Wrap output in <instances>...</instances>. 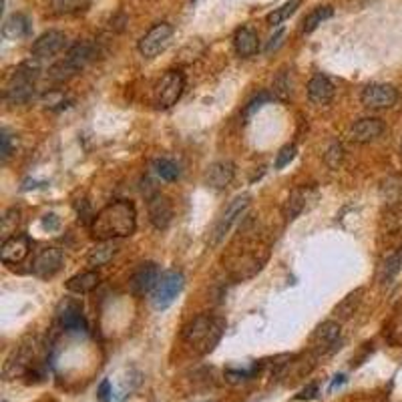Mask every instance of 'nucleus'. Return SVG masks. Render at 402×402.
Returning a JSON list of instances; mask_svg holds the SVG:
<instances>
[{
  "label": "nucleus",
  "mask_w": 402,
  "mask_h": 402,
  "mask_svg": "<svg viewBox=\"0 0 402 402\" xmlns=\"http://www.w3.org/2000/svg\"><path fill=\"white\" fill-rule=\"evenodd\" d=\"M334 97V85L326 75L322 73H316L310 83H308V99L314 103V105H328Z\"/></svg>",
  "instance_id": "19"
},
{
  "label": "nucleus",
  "mask_w": 402,
  "mask_h": 402,
  "mask_svg": "<svg viewBox=\"0 0 402 402\" xmlns=\"http://www.w3.org/2000/svg\"><path fill=\"white\" fill-rule=\"evenodd\" d=\"M223 330H226L223 318L201 314L184 328V340L187 346L196 348L199 354H209L219 344Z\"/></svg>",
  "instance_id": "2"
},
{
  "label": "nucleus",
  "mask_w": 402,
  "mask_h": 402,
  "mask_svg": "<svg viewBox=\"0 0 402 402\" xmlns=\"http://www.w3.org/2000/svg\"><path fill=\"white\" fill-rule=\"evenodd\" d=\"M12 151H14L12 135L6 129H2V133H0V159H2V164L9 161V157L12 155Z\"/></svg>",
  "instance_id": "34"
},
{
  "label": "nucleus",
  "mask_w": 402,
  "mask_h": 402,
  "mask_svg": "<svg viewBox=\"0 0 402 402\" xmlns=\"http://www.w3.org/2000/svg\"><path fill=\"white\" fill-rule=\"evenodd\" d=\"M153 171L157 174V177H161L164 181H175L179 177V167L171 159H157L153 164Z\"/></svg>",
  "instance_id": "32"
},
{
  "label": "nucleus",
  "mask_w": 402,
  "mask_h": 402,
  "mask_svg": "<svg viewBox=\"0 0 402 402\" xmlns=\"http://www.w3.org/2000/svg\"><path fill=\"white\" fill-rule=\"evenodd\" d=\"M149 221L153 223L155 229H167L171 226V219H174V206L169 201V197H165L164 194H153L149 197Z\"/></svg>",
  "instance_id": "16"
},
{
  "label": "nucleus",
  "mask_w": 402,
  "mask_h": 402,
  "mask_svg": "<svg viewBox=\"0 0 402 402\" xmlns=\"http://www.w3.org/2000/svg\"><path fill=\"white\" fill-rule=\"evenodd\" d=\"M41 69L36 63H22L9 76L6 89H4V101L9 105H24L34 97L36 93V81H39Z\"/></svg>",
  "instance_id": "3"
},
{
  "label": "nucleus",
  "mask_w": 402,
  "mask_h": 402,
  "mask_svg": "<svg viewBox=\"0 0 402 402\" xmlns=\"http://www.w3.org/2000/svg\"><path fill=\"white\" fill-rule=\"evenodd\" d=\"M137 228V211L127 199L113 201L99 211L91 223V236L99 241L129 238Z\"/></svg>",
  "instance_id": "1"
},
{
  "label": "nucleus",
  "mask_w": 402,
  "mask_h": 402,
  "mask_svg": "<svg viewBox=\"0 0 402 402\" xmlns=\"http://www.w3.org/2000/svg\"><path fill=\"white\" fill-rule=\"evenodd\" d=\"M344 382H346V376H344V374H338L336 378H334V382L330 384V391H334L336 386H340V384H344Z\"/></svg>",
  "instance_id": "41"
},
{
  "label": "nucleus",
  "mask_w": 402,
  "mask_h": 402,
  "mask_svg": "<svg viewBox=\"0 0 402 402\" xmlns=\"http://www.w3.org/2000/svg\"><path fill=\"white\" fill-rule=\"evenodd\" d=\"M61 326L65 328L66 332H75V334H85L89 330L87 318L83 316V310L76 304H66L65 310L59 314Z\"/></svg>",
  "instance_id": "21"
},
{
  "label": "nucleus",
  "mask_w": 402,
  "mask_h": 402,
  "mask_svg": "<svg viewBox=\"0 0 402 402\" xmlns=\"http://www.w3.org/2000/svg\"><path fill=\"white\" fill-rule=\"evenodd\" d=\"M334 14V9L330 6V4H324V6H316L314 11L310 12L308 16L304 19L302 22V33L304 34H310L314 33L316 29L322 24V22H326L330 16Z\"/></svg>",
  "instance_id": "27"
},
{
  "label": "nucleus",
  "mask_w": 402,
  "mask_h": 402,
  "mask_svg": "<svg viewBox=\"0 0 402 402\" xmlns=\"http://www.w3.org/2000/svg\"><path fill=\"white\" fill-rule=\"evenodd\" d=\"M233 46H236V53L243 59L253 56L260 51V39L258 33L251 29V26H241L236 36H233Z\"/></svg>",
  "instance_id": "20"
},
{
  "label": "nucleus",
  "mask_w": 402,
  "mask_h": 402,
  "mask_svg": "<svg viewBox=\"0 0 402 402\" xmlns=\"http://www.w3.org/2000/svg\"><path fill=\"white\" fill-rule=\"evenodd\" d=\"M308 194H310L308 187H296L292 194L288 196L286 203H283V218H286V221H293L304 211L306 203H308Z\"/></svg>",
  "instance_id": "24"
},
{
  "label": "nucleus",
  "mask_w": 402,
  "mask_h": 402,
  "mask_svg": "<svg viewBox=\"0 0 402 402\" xmlns=\"http://www.w3.org/2000/svg\"><path fill=\"white\" fill-rule=\"evenodd\" d=\"M36 346L34 344H21L11 354V358L4 364V376L6 378H16L26 372H31L34 366V358H36Z\"/></svg>",
  "instance_id": "12"
},
{
  "label": "nucleus",
  "mask_w": 402,
  "mask_h": 402,
  "mask_svg": "<svg viewBox=\"0 0 402 402\" xmlns=\"http://www.w3.org/2000/svg\"><path fill=\"white\" fill-rule=\"evenodd\" d=\"M63 251L59 248H43L34 256L33 260V273L41 280H49L55 273L61 272L63 268Z\"/></svg>",
  "instance_id": "11"
},
{
  "label": "nucleus",
  "mask_w": 402,
  "mask_h": 402,
  "mask_svg": "<svg viewBox=\"0 0 402 402\" xmlns=\"http://www.w3.org/2000/svg\"><path fill=\"white\" fill-rule=\"evenodd\" d=\"M91 0H51V6L56 14H76L85 11Z\"/></svg>",
  "instance_id": "31"
},
{
  "label": "nucleus",
  "mask_w": 402,
  "mask_h": 402,
  "mask_svg": "<svg viewBox=\"0 0 402 402\" xmlns=\"http://www.w3.org/2000/svg\"><path fill=\"white\" fill-rule=\"evenodd\" d=\"M310 346L316 356H328L332 352H336L340 348V324L334 320H328L324 324L316 328L312 334Z\"/></svg>",
  "instance_id": "9"
},
{
  "label": "nucleus",
  "mask_w": 402,
  "mask_h": 402,
  "mask_svg": "<svg viewBox=\"0 0 402 402\" xmlns=\"http://www.w3.org/2000/svg\"><path fill=\"white\" fill-rule=\"evenodd\" d=\"M298 6H300V0H286L282 6L273 9V12L268 14V24H272V26H280L282 22L288 21L293 12L298 11Z\"/></svg>",
  "instance_id": "30"
},
{
  "label": "nucleus",
  "mask_w": 402,
  "mask_h": 402,
  "mask_svg": "<svg viewBox=\"0 0 402 402\" xmlns=\"http://www.w3.org/2000/svg\"><path fill=\"white\" fill-rule=\"evenodd\" d=\"M171 36H174V26L169 22H157V24H153L147 33L143 34L137 49H139L141 56L153 59V56L159 55L161 51H165V46L169 44Z\"/></svg>",
  "instance_id": "7"
},
{
  "label": "nucleus",
  "mask_w": 402,
  "mask_h": 402,
  "mask_svg": "<svg viewBox=\"0 0 402 402\" xmlns=\"http://www.w3.org/2000/svg\"><path fill=\"white\" fill-rule=\"evenodd\" d=\"M250 201H251V197L248 196V194H241V196L233 197V199L229 201L228 207L223 209V213L219 216L216 228H213V238H211V243H213V246L219 243L221 239L228 236L231 226H233V223H236V221L243 216V211L248 209Z\"/></svg>",
  "instance_id": "8"
},
{
  "label": "nucleus",
  "mask_w": 402,
  "mask_h": 402,
  "mask_svg": "<svg viewBox=\"0 0 402 402\" xmlns=\"http://www.w3.org/2000/svg\"><path fill=\"white\" fill-rule=\"evenodd\" d=\"M2 34L6 39H12V41H21V39H26L31 34V19L26 14H12L4 21V26H2Z\"/></svg>",
  "instance_id": "23"
},
{
  "label": "nucleus",
  "mask_w": 402,
  "mask_h": 402,
  "mask_svg": "<svg viewBox=\"0 0 402 402\" xmlns=\"http://www.w3.org/2000/svg\"><path fill=\"white\" fill-rule=\"evenodd\" d=\"M95 56V46L87 41L83 43L73 44L63 61H59L55 65L49 69V81L55 83V85H61V83H66L71 81L73 76L79 75L85 66L93 61Z\"/></svg>",
  "instance_id": "4"
},
{
  "label": "nucleus",
  "mask_w": 402,
  "mask_h": 402,
  "mask_svg": "<svg viewBox=\"0 0 402 402\" xmlns=\"http://www.w3.org/2000/svg\"><path fill=\"white\" fill-rule=\"evenodd\" d=\"M318 394V384H308L304 391H300V394H296V401H312Z\"/></svg>",
  "instance_id": "39"
},
{
  "label": "nucleus",
  "mask_w": 402,
  "mask_h": 402,
  "mask_svg": "<svg viewBox=\"0 0 402 402\" xmlns=\"http://www.w3.org/2000/svg\"><path fill=\"white\" fill-rule=\"evenodd\" d=\"M360 101L366 109H391L396 105L398 101V91L392 87V85H384V83H374L362 91Z\"/></svg>",
  "instance_id": "10"
},
{
  "label": "nucleus",
  "mask_w": 402,
  "mask_h": 402,
  "mask_svg": "<svg viewBox=\"0 0 402 402\" xmlns=\"http://www.w3.org/2000/svg\"><path fill=\"white\" fill-rule=\"evenodd\" d=\"M99 283H101V276L97 272H83L69 278L66 290L73 293H89L93 292Z\"/></svg>",
  "instance_id": "26"
},
{
  "label": "nucleus",
  "mask_w": 402,
  "mask_h": 402,
  "mask_svg": "<svg viewBox=\"0 0 402 402\" xmlns=\"http://www.w3.org/2000/svg\"><path fill=\"white\" fill-rule=\"evenodd\" d=\"M185 278L184 273L177 272V270H169V272L161 273L159 282L155 286L151 296V304L157 312H164L169 306L174 304L177 300V296L184 290Z\"/></svg>",
  "instance_id": "5"
},
{
  "label": "nucleus",
  "mask_w": 402,
  "mask_h": 402,
  "mask_svg": "<svg viewBox=\"0 0 402 402\" xmlns=\"http://www.w3.org/2000/svg\"><path fill=\"white\" fill-rule=\"evenodd\" d=\"M31 251V239L24 233H16L12 238L4 239L0 246V260L4 263H21Z\"/></svg>",
  "instance_id": "17"
},
{
  "label": "nucleus",
  "mask_w": 402,
  "mask_h": 402,
  "mask_svg": "<svg viewBox=\"0 0 402 402\" xmlns=\"http://www.w3.org/2000/svg\"><path fill=\"white\" fill-rule=\"evenodd\" d=\"M283 39V31H278L276 33V36H272L270 39V43H268V46H266V53H272L273 49H278V44H280V41Z\"/></svg>",
  "instance_id": "40"
},
{
  "label": "nucleus",
  "mask_w": 402,
  "mask_h": 402,
  "mask_svg": "<svg viewBox=\"0 0 402 402\" xmlns=\"http://www.w3.org/2000/svg\"><path fill=\"white\" fill-rule=\"evenodd\" d=\"M184 73L177 71V69L167 71V73L161 76V81L157 83V87H155V105H157L159 109H169V107H174L175 103L181 99V95H184Z\"/></svg>",
  "instance_id": "6"
},
{
  "label": "nucleus",
  "mask_w": 402,
  "mask_h": 402,
  "mask_svg": "<svg viewBox=\"0 0 402 402\" xmlns=\"http://www.w3.org/2000/svg\"><path fill=\"white\" fill-rule=\"evenodd\" d=\"M402 266V250L394 251L391 256H386L378 266V272H376V280L382 286H388L392 283V280L396 278V273L401 272Z\"/></svg>",
  "instance_id": "25"
},
{
  "label": "nucleus",
  "mask_w": 402,
  "mask_h": 402,
  "mask_svg": "<svg viewBox=\"0 0 402 402\" xmlns=\"http://www.w3.org/2000/svg\"><path fill=\"white\" fill-rule=\"evenodd\" d=\"M362 293H364V290L362 288H356L354 292H350L340 302V304L334 308V314H336L338 320H348L350 316L354 314L356 310H358V304H360V298H362Z\"/></svg>",
  "instance_id": "29"
},
{
  "label": "nucleus",
  "mask_w": 402,
  "mask_h": 402,
  "mask_svg": "<svg viewBox=\"0 0 402 402\" xmlns=\"http://www.w3.org/2000/svg\"><path fill=\"white\" fill-rule=\"evenodd\" d=\"M44 228H56L55 216H46V219H44Z\"/></svg>",
  "instance_id": "42"
},
{
  "label": "nucleus",
  "mask_w": 402,
  "mask_h": 402,
  "mask_svg": "<svg viewBox=\"0 0 402 402\" xmlns=\"http://www.w3.org/2000/svg\"><path fill=\"white\" fill-rule=\"evenodd\" d=\"M272 101V95L270 93H260L258 97L251 101L250 105H248V109H246V115H251V113H256V111L260 109V107H263L266 103H270Z\"/></svg>",
  "instance_id": "37"
},
{
  "label": "nucleus",
  "mask_w": 402,
  "mask_h": 402,
  "mask_svg": "<svg viewBox=\"0 0 402 402\" xmlns=\"http://www.w3.org/2000/svg\"><path fill=\"white\" fill-rule=\"evenodd\" d=\"M21 216L22 213L19 207H11V209L4 211V216L0 218V236H2V241L12 238V236H16V229H19L22 221Z\"/></svg>",
  "instance_id": "28"
},
{
  "label": "nucleus",
  "mask_w": 402,
  "mask_h": 402,
  "mask_svg": "<svg viewBox=\"0 0 402 402\" xmlns=\"http://www.w3.org/2000/svg\"><path fill=\"white\" fill-rule=\"evenodd\" d=\"M233 175H236V165L231 164V161L221 159V161H216V164H211L207 167L206 184L211 189H218L219 191V189H226L231 184Z\"/></svg>",
  "instance_id": "18"
},
{
  "label": "nucleus",
  "mask_w": 402,
  "mask_h": 402,
  "mask_svg": "<svg viewBox=\"0 0 402 402\" xmlns=\"http://www.w3.org/2000/svg\"><path fill=\"white\" fill-rule=\"evenodd\" d=\"M119 251V246L115 243V239H107V241H99L95 248H91L87 253V263L93 268H101L105 263H109Z\"/></svg>",
  "instance_id": "22"
},
{
  "label": "nucleus",
  "mask_w": 402,
  "mask_h": 402,
  "mask_svg": "<svg viewBox=\"0 0 402 402\" xmlns=\"http://www.w3.org/2000/svg\"><path fill=\"white\" fill-rule=\"evenodd\" d=\"M159 278H161V276H159L157 263H153V261H143L141 266L131 276V292L135 293L137 298H143L145 293L155 290Z\"/></svg>",
  "instance_id": "13"
},
{
  "label": "nucleus",
  "mask_w": 402,
  "mask_h": 402,
  "mask_svg": "<svg viewBox=\"0 0 402 402\" xmlns=\"http://www.w3.org/2000/svg\"><path fill=\"white\" fill-rule=\"evenodd\" d=\"M273 93L282 99H286L288 95H290V79H288L286 73H280L278 79L273 81Z\"/></svg>",
  "instance_id": "36"
},
{
  "label": "nucleus",
  "mask_w": 402,
  "mask_h": 402,
  "mask_svg": "<svg viewBox=\"0 0 402 402\" xmlns=\"http://www.w3.org/2000/svg\"><path fill=\"white\" fill-rule=\"evenodd\" d=\"M384 123L376 117H364V119L356 121L350 131H348V137L352 143H358V145H364V143H372L376 141L384 133Z\"/></svg>",
  "instance_id": "14"
},
{
  "label": "nucleus",
  "mask_w": 402,
  "mask_h": 402,
  "mask_svg": "<svg viewBox=\"0 0 402 402\" xmlns=\"http://www.w3.org/2000/svg\"><path fill=\"white\" fill-rule=\"evenodd\" d=\"M66 44V34L61 31H46L43 33L36 41L33 43V53L34 59H51V56L59 55Z\"/></svg>",
  "instance_id": "15"
},
{
  "label": "nucleus",
  "mask_w": 402,
  "mask_h": 402,
  "mask_svg": "<svg viewBox=\"0 0 402 402\" xmlns=\"http://www.w3.org/2000/svg\"><path fill=\"white\" fill-rule=\"evenodd\" d=\"M99 401L101 402H109L113 398V386H111L109 381H103L99 384Z\"/></svg>",
  "instance_id": "38"
},
{
  "label": "nucleus",
  "mask_w": 402,
  "mask_h": 402,
  "mask_svg": "<svg viewBox=\"0 0 402 402\" xmlns=\"http://www.w3.org/2000/svg\"><path fill=\"white\" fill-rule=\"evenodd\" d=\"M401 153H402V145H401Z\"/></svg>",
  "instance_id": "43"
},
{
  "label": "nucleus",
  "mask_w": 402,
  "mask_h": 402,
  "mask_svg": "<svg viewBox=\"0 0 402 402\" xmlns=\"http://www.w3.org/2000/svg\"><path fill=\"white\" fill-rule=\"evenodd\" d=\"M293 157H296V145H283L280 153H278V157H276V164L273 167L276 169H283L286 165H290Z\"/></svg>",
  "instance_id": "35"
},
{
  "label": "nucleus",
  "mask_w": 402,
  "mask_h": 402,
  "mask_svg": "<svg viewBox=\"0 0 402 402\" xmlns=\"http://www.w3.org/2000/svg\"><path fill=\"white\" fill-rule=\"evenodd\" d=\"M324 159H326V165L330 169H338V167L342 165V161H344V147H342L340 143H332V145L328 147Z\"/></svg>",
  "instance_id": "33"
}]
</instances>
